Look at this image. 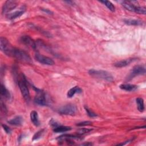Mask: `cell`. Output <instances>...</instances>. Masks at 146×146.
I'll use <instances>...</instances> for the list:
<instances>
[{
  "mask_svg": "<svg viewBox=\"0 0 146 146\" xmlns=\"http://www.w3.org/2000/svg\"><path fill=\"white\" fill-rule=\"evenodd\" d=\"M88 74L94 78L103 79L107 82H112L113 80V77L111 74L107 71L104 70H99L91 69L88 72Z\"/></svg>",
  "mask_w": 146,
  "mask_h": 146,
  "instance_id": "obj_2",
  "label": "cell"
},
{
  "mask_svg": "<svg viewBox=\"0 0 146 146\" xmlns=\"http://www.w3.org/2000/svg\"><path fill=\"white\" fill-rule=\"evenodd\" d=\"M92 130V129H88V128H81L77 131V133L78 135H84L87 133H88Z\"/></svg>",
  "mask_w": 146,
  "mask_h": 146,
  "instance_id": "obj_23",
  "label": "cell"
},
{
  "mask_svg": "<svg viewBox=\"0 0 146 146\" xmlns=\"http://www.w3.org/2000/svg\"><path fill=\"white\" fill-rule=\"evenodd\" d=\"M20 42L30 47L31 48H32L34 50H36L37 48L36 47V42H35L30 36H27V35H23L20 38Z\"/></svg>",
  "mask_w": 146,
  "mask_h": 146,
  "instance_id": "obj_10",
  "label": "cell"
},
{
  "mask_svg": "<svg viewBox=\"0 0 146 146\" xmlns=\"http://www.w3.org/2000/svg\"><path fill=\"white\" fill-rule=\"evenodd\" d=\"M35 59L39 63L43 64L52 66L55 64L54 61L51 58L43 55H41L38 52H36L35 55Z\"/></svg>",
  "mask_w": 146,
  "mask_h": 146,
  "instance_id": "obj_8",
  "label": "cell"
},
{
  "mask_svg": "<svg viewBox=\"0 0 146 146\" xmlns=\"http://www.w3.org/2000/svg\"><path fill=\"white\" fill-rule=\"evenodd\" d=\"M145 67L144 65H136L131 70L127 78V80H131L137 75H145Z\"/></svg>",
  "mask_w": 146,
  "mask_h": 146,
  "instance_id": "obj_7",
  "label": "cell"
},
{
  "mask_svg": "<svg viewBox=\"0 0 146 146\" xmlns=\"http://www.w3.org/2000/svg\"><path fill=\"white\" fill-rule=\"evenodd\" d=\"M82 92V90L78 86H75L72 88H71V89H70L67 93V96L68 98H71L72 97H73L75 94H80Z\"/></svg>",
  "mask_w": 146,
  "mask_h": 146,
  "instance_id": "obj_17",
  "label": "cell"
},
{
  "mask_svg": "<svg viewBox=\"0 0 146 146\" xmlns=\"http://www.w3.org/2000/svg\"><path fill=\"white\" fill-rule=\"evenodd\" d=\"M44 133V129H42L37 131L34 135V136L33 137V139H32V140L34 141V140H36L40 139L43 135Z\"/></svg>",
  "mask_w": 146,
  "mask_h": 146,
  "instance_id": "obj_22",
  "label": "cell"
},
{
  "mask_svg": "<svg viewBox=\"0 0 146 146\" xmlns=\"http://www.w3.org/2000/svg\"><path fill=\"white\" fill-rule=\"evenodd\" d=\"M42 10L43 11H44L46 13L48 14H52V13L50 10H48V9H42Z\"/></svg>",
  "mask_w": 146,
  "mask_h": 146,
  "instance_id": "obj_28",
  "label": "cell"
},
{
  "mask_svg": "<svg viewBox=\"0 0 146 146\" xmlns=\"http://www.w3.org/2000/svg\"><path fill=\"white\" fill-rule=\"evenodd\" d=\"M17 4H18V2L16 1H13V0L6 1L3 5L2 9V13L3 14H7L9 12L12 11L13 9H14L17 7Z\"/></svg>",
  "mask_w": 146,
  "mask_h": 146,
  "instance_id": "obj_9",
  "label": "cell"
},
{
  "mask_svg": "<svg viewBox=\"0 0 146 146\" xmlns=\"http://www.w3.org/2000/svg\"><path fill=\"white\" fill-rule=\"evenodd\" d=\"M1 50L7 56L14 58L15 59L25 63H31V59L28 53L18 48L13 47L5 37L0 38Z\"/></svg>",
  "mask_w": 146,
  "mask_h": 146,
  "instance_id": "obj_1",
  "label": "cell"
},
{
  "mask_svg": "<svg viewBox=\"0 0 146 146\" xmlns=\"http://www.w3.org/2000/svg\"><path fill=\"white\" fill-rule=\"evenodd\" d=\"M71 129V128L70 127L63 126V125H58V126L53 128V131L56 133L65 132Z\"/></svg>",
  "mask_w": 146,
  "mask_h": 146,
  "instance_id": "obj_19",
  "label": "cell"
},
{
  "mask_svg": "<svg viewBox=\"0 0 146 146\" xmlns=\"http://www.w3.org/2000/svg\"><path fill=\"white\" fill-rule=\"evenodd\" d=\"M122 6L127 10L130 11L135 12L139 14H146V8L144 6H136L133 3L132 1H124L121 2Z\"/></svg>",
  "mask_w": 146,
  "mask_h": 146,
  "instance_id": "obj_4",
  "label": "cell"
},
{
  "mask_svg": "<svg viewBox=\"0 0 146 146\" xmlns=\"http://www.w3.org/2000/svg\"><path fill=\"white\" fill-rule=\"evenodd\" d=\"M30 119L33 124L35 125L36 127H38L40 125V122L39 120L38 115V112L35 111H32L30 112Z\"/></svg>",
  "mask_w": 146,
  "mask_h": 146,
  "instance_id": "obj_14",
  "label": "cell"
},
{
  "mask_svg": "<svg viewBox=\"0 0 146 146\" xmlns=\"http://www.w3.org/2000/svg\"><path fill=\"white\" fill-rule=\"evenodd\" d=\"M65 2L67 3L68 4H70V5H72V3H74V2H72V1H65Z\"/></svg>",
  "mask_w": 146,
  "mask_h": 146,
  "instance_id": "obj_30",
  "label": "cell"
},
{
  "mask_svg": "<svg viewBox=\"0 0 146 146\" xmlns=\"http://www.w3.org/2000/svg\"><path fill=\"white\" fill-rule=\"evenodd\" d=\"M33 88L36 93L34 98V103L36 104H38L41 106H47L48 101L47 100L45 93L41 90H39L35 87H33Z\"/></svg>",
  "mask_w": 146,
  "mask_h": 146,
  "instance_id": "obj_5",
  "label": "cell"
},
{
  "mask_svg": "<svg viewBox=\"0 0 146 146\" xmlns=\"http://www.w3.org/2000/svg\"><path fill=\"white\" fill-rule=\"evenodd\" d=\"M76 111L77 108L76 106L72 104L62 106L58 110V112L64 115H74L76 113Z\"/></svg>",
  "mask_w": 146,
  "mask_h": 146,
  "instance_id": "obj_6",
  "label": "cell"
},
{
  "mask_svg": "<svg viewBox=\"0 0 146 146\" xmlns=\"http://www.w3.org/2000/svg\"><path fill=\"white\" fill-rule=\"evenodd\" d=\"M23 121V117L21 116H17L14 118L11 119V120H9L7 122L9 124L13 125L20 126L22 124Z\"/></svg>",
  "mask_w": 146,
  "mask_h": 146,
  "instance_id": "obj_13",
  "label": "cell"
},
{
  "mask_svg": "<svg viewBox=\"0 0 146 146\" xmlns=\"http://www.w3.org/2000/svg\"><path fill=\"white\" fill-rule=\"evenodd\" d=\"M25 9L22 8V9H21L20 10H17V11H14L13 13H8L7 14V18L9 19H14L18 17H19L20 16H21L25 12Z\"/></svg>",
  "mask_w": 146,
  "mask_h": 146,
  "instance_id": "obj_12",
  "label": "cell"
},
{
  "mask_svg": "<svg viewBox=\"0 0 146 146\" xmlns=\"http://www.w3.org/2000/svg\"><path fill=\"white\" fill-rule=\"evenodd\" d=\"M84 108H85V110L86 111V113L87 114L91 117H96L97 116V115L94 112L92 111H91V110H90L88 107H84Z\"/></svg>",
  "mask_w": 146,
  "mask_h": 146,
  "instance_id": "obj_24",
  "label": "cell"
},
{
  "mask_svg": "<svg viewBox=\"0 0 146 146\" xmlns=\"http://www.w3.org/2000/svg\"><path fill=\"white\" fill-rule=\"evenodd\" d=\"M136 60V58H133L125 59L121 60H120V61H118V62H116L114 64V66L116 67H117V68L124 67L129 65L131 63L133 62V61H135Z\"/></svg>",
  "mask_w": 146,
  "mask_h": 146,
  "instance_id": "obj_11",
  "label": "cell"
},
{
  "mask_svg": "<svg viewBox=\"0 0 146 146\" xmlns=\"http://www.w3.org/2000/svg\"><path fill=\"white\" fill-rule=\"evenodd\" d=\"M3 129H4V131L6 132V133L7 134H10L11 132V129H10V128L9 127H8L7 125L6 124H2V125Z\"/></svg>",
  "mask_w": 146,
  "mask_h": 146,
  "instance_id": "obj_26",
  "label": "cell"
},
{
  "mask_svg": "<svg viewBox=\"0 0 146 146\" xmlns=\"http://www.w3.org/2000/svg\"><path fill=\"white\" fill-rule=\"evenodd\" d=\"M119 87L123 90L131 92V91H134L136 90L137 89L138 86L135 84H121L120 85Z\"/></svg>",
  "mask_w": 146,
  "mask_h": 146,
  "instance_id": "obj_15",
  "label": "cell"
},
{
  "mask_svg": "<svg viewBox=\"0 0 146 146\" xmlns=\"http://www.w3.org/2000/svg\"><path fill=\"white\" fill-rule=\"evenodd\" d=\"M19 77L20 78L18 80V86L24 99L26 102H29L30 100V95L27 84V80L23 74H21Z\"/></svg>",
  "mask_w": 146,
  "mask_h": 146,
  "instance_id": "obj_3",
  "label": "cell"
},
{
  "mask_svg": "<svg viewBox=\"0 0 146 146\" xmlns=\"http://www.w3.org/2000/svg\"><path fill=\"white\" fill-rule=\"evenodd\" d=\"M1 98H3L4 99L9 100L10 99V93L9 91V90L6 88V87L1 84Z\"/></svg>",
  "mask_w": 146,
  "mask_h": 146,
  "instance_id": "obj_16",
  "label": "cell"
},
{
  "mask_svg": "<svg viewBox=\"0 0 146 146\" xmlns=\"http://www.w3.org/2000/svg\"><path fill=\"white\" fill-rule=\"evenodd\" d=\"M1 112H3L5 114L6 113L7 109H6V107L5 104L3 103L2 99H1Z\"/></svg>",
  "mask_w": 146,
  "mask_h": 146,
  "instance_id": "obj_27",
  "label": "cell"
},
{
  "mask_svg": "<svg viewBox=\"0 0 146 146\" xmlns=\"http://www.w3.org/2000/svg\"><path fill=\"white\" fill-rule=\"evenodd\" d=\"M92 144L91 143H84V144H82V145H92Z\"/></svg>",
  "mask_w": 146,
  "mask_h": 146,
  "instance_id": "obj_29",
  "label": "cell"
},
{
  "mask_svg": "<svg viewBox=\"0 0 146 146\" xmlns=\"http://www.w3.org/2000/svg\"><path fill=\"white\" fill-rule=\"evenodd\" d=\"M136 102L137 106V109L140 112H143L145 109L144 104V100L143 98H137L136 99Z\"/></svg>",
  "mask_w": 146,
  "mask_h": 146,
  "instance_id": "obj_20",
  "label": "cell"
},
{
  "mask_svg": "<svg viewBox=\"0 0 146 146\" xmlns=\"http://www.w3.org/2000/svg\"><path fill=\"white\" fill-rule=\"evenodd\" d=\"M124 22L125 24L128 25H133V26H140L143 24V22L139 19H124Z\"/></svg>",
  "mask_w": 146,
  "mask_h": 146,
  "instance_id": "obj_18",
  "label": "cell"
},
{
  "mask_svg": "<svg viewBox=\"0 0 146 146\" xmlns=\"http://www.w3.org/2000/svg\"><path fill=\"white\" fill-rule=\"evenodd\" d=\"M92 124V122L90 121H84L82 122H79L76 124V125L79 126V127H82V126H86V125H89Z\"/></svg>",
  "mask_w": 146,
  "mask_h": 146,
  "instance_id": "obj_25",
  "label": "cell"
},
{
  "mask_svg": "<svg viewBox=\"0 0 146 146\" xmlns=\"http://www.w3.org/2000/svg\"><path fill=\"white\" fill-rule=\"evenodd\" d=\"M100 2L101 3H103L112 12H114L115 11V7L114 5L110 1H101Z\"/></svg>",
  "mask_w": 146,
  "mask_h": 146,
  "instance_id": "obj_21",
  "label": "cell"
}]
</instances>
